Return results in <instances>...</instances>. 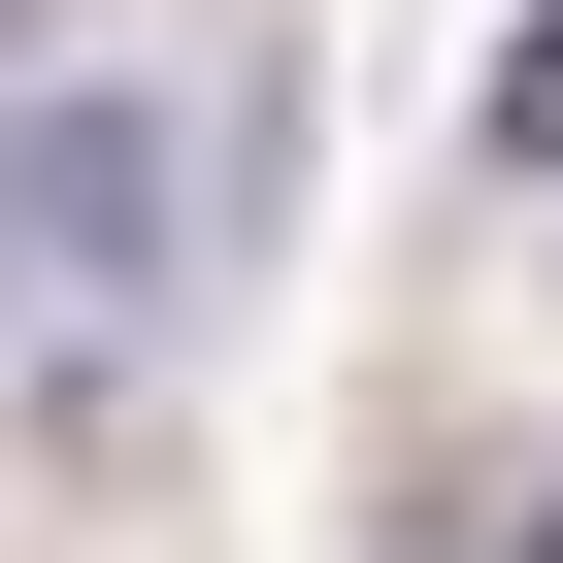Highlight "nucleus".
<instances>
[{"label": "nucleus", "instance_id": "nucleus-1", "mask_svg": "<svg viewBox=\"0 0 563 563\" xmlns=\"http://www.w3.org/2000/svg\"><path fill=\"white\" fill-rule=\"evenodd\" d=\"M0 232H34V265H133V232H166V133H133V100L0 133Z\"/></svg>", "mask_w": 563, "mask_h": 563}, {"label": "nucleus", "instance_id": "nucleus-2", "mask_svg": "<svg viewBox=\"0 0 563 563\" xmlns=\"http://www.w3.org/2000/svg\"><path fill=\"white\" fill-rule=\"evenodd\" d=\"M497 166H530V199H563V34H497Z\"/></svg>", "mask_w": 563, "mask_h": 563}, {"label": "nucleus", "instance_id": "nucleus-3", "mask_svg": "<svg viewBox=\"0 0 563 563\" xmlns=\"http://www.w3.org/2000/svg\"><path fill=\"white\" fill-rule=\"evenodd\" d=\"M497 563H563V497H497Z\"/></svg>", "mask_w": 563, "mask_h": 563}, {"label": "nucleus", "instance_id": "nucleus-4", "mask_svg": "<svg viewBox=\"0 0 563 563\" xmlns=\"http://www.w3.org/2000/svg\"><path fill=\"white\" fill-rule=\"evenodd\" d=\"M34 34H67V0H0V67H34Z\"/></svg>", "mask_w": 563, "mask_h": 563}]
</instances>
